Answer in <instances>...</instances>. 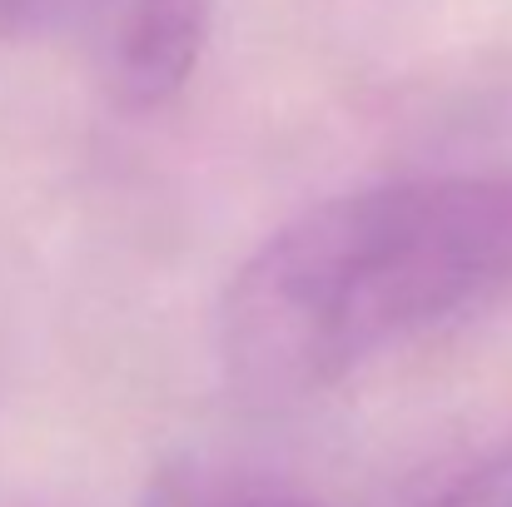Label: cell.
<instances>
[{"mask_svg":"<svg viewBox=\"0 0 512 507\" xmlns=\"http://www.w3.org/2000/svg\"><path fill=\"white\" fill-rule=\"evenodd\" d=\"M512 289V174H418L334 194L269 234L219 299L234 388L289 403Z\"/></svg>","mask_w":512,"mask_h":507,"instance_id":"cell-1","label":"cell"},{"mask_svg":"<svg viewBox=\"0 0 512 507\" xmlns=\"http://www.w3.org/2000/svg\"><path fill=\"white\" fill-rule=\"evenodd\" d=\"M70 20L95 85L130 115L170 105L209 40V0H70Z\"/></svg>","mask_w":512,"mask_h":507,"instance_id":"cell-2","label":"cell"},{"mask_svg":"<svg viewBox=\"0 0 512 507\" xmlns=\"http://www.w3.org/2000/svg\"><path fill=\"white\" fill-rule=\"evenodd\" d=\"M145 507H319L259 483H239L229 473H209V468H165L150 493Z\"/></svg>","mask_w":512,"mask_h":507,"instance_id":"cell-3","label":"cell"},{"mask_svg":"<svg viewBox=\"0 0 512 507\" xmlns=\"http://www.w3.org/2000/svg\"><path fill=\"white\" fill-rule=\"evenodd\" d=\"M433 507H512V448L463 473Z\"/></svg>","mask_w":512,"mask_h":507,"instance_id":"cell-4","label":"cell"},{"mask_svg":"<svg viewBox=\"0 0 512 507\" xmlns=\"http://www.w3.org/2000/svg\"><path fill=\"white\" fill-rule=\"evenodd\" d=\"M60 10H70V0H0V40H25Z\"/></svg>","mask_w":512,"mask_h":507,"instance_id":"cell-5","label":"cell"}]
</instances>
